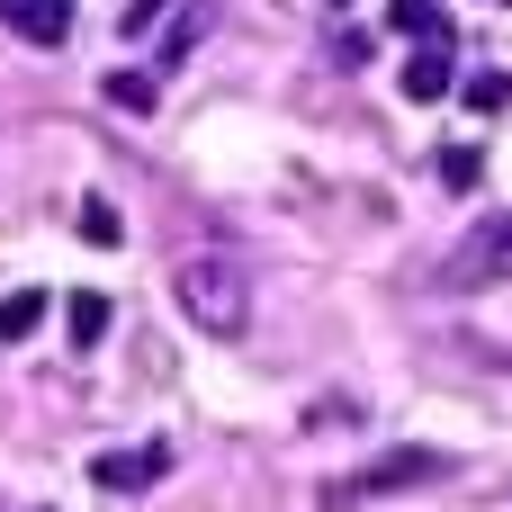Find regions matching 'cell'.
<instances>
[{
	"instance_id": "obj_1",
	"label": "cell",
	"mask_w": 512,
	"mask_h": 512,
	"mask_svg": "<svg viewBox=\"0 0 512 512\" xmlns=\"http://www.w3.org/2000/svg\"><path fill=\"white\" fill-rule=\"evenodd\" d=\"M171 297H180V315H189L198 333H216V342H234V333L252 324V288H243V270L216 261V252L180 261V270H171Z\"/></svg>"
},
{
	"instance_id": "obj_4",
	"label": "cell",
	"mask_w": 512,
	"mask_h": 512,
	"mask_svg": "<svg viewBox=\"0 0 512 512\" xmlns=\"http://www.w3.org/2000/svg\"><path fill=\"white\" fill-rule=\"evenodd\" d=\"M171 477V450L162 441H144V450H99L90 459V486L99 495H144V486H162Z\"/></svg>"
},
{
	"instance_id": "obj_7",
	"label": "cell",
	"mask_w": 512,
	"mask_h": 512,
	"mask_svg": "<svg viewBox=\"0 0 512 512\" xmlns=\"http://www.w3.org/2000/svg\"><path fill=\"white\" fill-rule=\"evenodd\" d=\"M63 333H72V351H90V342H108V297H99V288H81V297L63 306Z\"/></svg>"
},
{
	"instance_id": "obj_5",
	"label": "cell",
	"mask_w": 512,
	"mask_h": 512,
	"mask_svg": "<svg viewBox=\"0 0 512 512\" xmlns=\"http://www.w3.org/2000/svg\"><path fill=\"white\" fill-rule=\"evenodd\" d=\"M414 108H432V99H450L459 90V63H450V36H423L414 45V63H405V81H396Z\"/></svg>"
},
{
	"instance_id": "obj_9",
	"label": "cell",
	"mask_w": 512,
	"mask_h": 512,
	"mask_svg": "<svg viewBox=\"0 0 512 512\" xmlns=\"http://www.w3.org/2000/svg\"><path fill=\"white\" fill-rule=\"evenodd\" d=\"M432 171H441V189H477V180H486L477 144H450V153H432Z\"/></svg>"
},
{
	"instance_id": "obj_14",
	"label": "cell",
	"mask_w": 512,
	"mask_h": 512,
	"mask_svg": "<svg viewBox=\"0 0 512 512\" xmlns=\"http://www.w3.org/2000/svg\"><path fill=\"white\" fill-rule=\"evenodd\" d=\"M504 99H512V72H477V81H468V108H486V117H495Z\"/></svg>"
},
{
	"instance_id": "obj_8",
	"label": "cell",
	"mask_w": 512,
	"mask_h": 512,
	"mask_svg": "<svg viewBox=\"0 0 512 512\" xmlns=\"http://www.w3.org/2000/svg\"><path fill=\"white\" fill-rule=\"evenodd\" d=\"M153 99H162V81H153V72H108V108H135V117H144Z\"/></svg>"
},
{
	"instance_id": "obj_3",
	"label": "cell",
	"mask_w": 512,
	"mask_h": 512,
	"mask_svg": "<svg viewBox=\"0 0 512 512\" xmlns=\"http://www.w3.org/2000/svg\"><path fill=\"white\" fill-rule=\"evenodd\" d=\"M441 468H450L441 450H387V459H369V468L333 477V486H324V512H360V504H378V495H405V486H432Z\"/></svg>"
},
{
	"instance_id": "obj_13",
	"label": "cell",
	"mask_w": 512,
	"mask_h": 512,
	"mask_svg": "<svg viewBox=\"0 0 512 512\" xmlns=\"http://www.w3.org/2000/svg\"><path fill=\"white\" fill-rule=\"evenodd\" d=\"M171 9H180V0H126L117 27H126V36H153V18H171Z\"/></svg>"
},
{
	"instance_id": "obj_15",
	"label": "cell",
	"mask_w": 512,
	"mask_h": 512,
	"mask_svg": "<svg viewBox=\"0 0 512 512\" xmlns=\"http://www.w3.org/2000/svg\"><path fill=\"white\" fill-rule=\"evenodd\" d=\"M333 9H342V0H333Z\"/></svg>"
},
{
	"instance_id": "obj_6",
	"label": "cell",
	"mask_w": 512,
	"mask_h": 512,
	"mask_svg": "<svg viewBox=\"0 0 512 512\" xmlns=\"http://www.w3.org/2000/svg\"><path fill=\"white\" fill-rule=\"evenodd\" d=\"M0 27L27 45H63L72 36V0H0Z\"/></svg>"
},
{
	"instance_id": "obj_2",
	"label": "cell",
	"mask_w": 512,
	"mask_h": 512,
	"mask_svg": "<svg viewBox=\"0 0 512 512\" xmlns=\"http://www.w3.org/2000/svg\"><path fill=\"white\" fill-rule=\"evenodd\" d=\"M504 279H512V216H477L432 270L441 297H477V288H504Z\"/></svg>"
},
{
	"instance_id": "obj_10",
	"label": "cell",
	"mask_w": 512,
	"mask_h": 512,
	"mask_svg": "<svg viewBox=\"0 0 512 512\" xmlns=\"http://www.w3.org/2000/svg\"><path fill=\"white\" fill-rule=\"evenodd\" d=\"M81 243H99V252H117V243H126V225H117V207H108V198H81Z\"/></svg>"
},
{
	"instance_id": "obj_11",
	"label": "cell",
	"mask_w": 512,
	"mask_h": 512,
	"mask_svg": "<svg viewBox=\"0 0 512 512\" xmlns=\"http://www.w3.org/2000/svg\"><path fill=\"white\" fill-rule=\"evenodd\" d=\"M36 324H45V297H36V288H18V297L0 306V342H27Z\"/></svg>"
},
{
	"instance_id": "obj_12",
	"label": "cell",
	"mask_w": 512,
	"mask_h": 512,
	"mask_svg": "<svg viewBox=\"0 0 512 512\" xmlns=\"http://www.w3.org/2000/svg\"><path fill=\"white\" fill-rule=\"evenodd\" d=\"M387 18H396V27L414 36V45H423V36H450V18H441V0H396Z\"/></svg>"
}]
</instances>
